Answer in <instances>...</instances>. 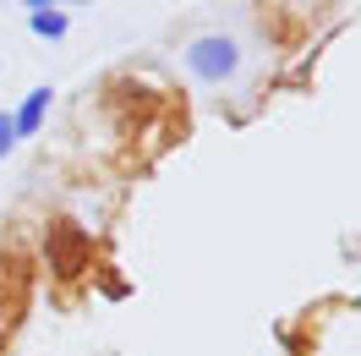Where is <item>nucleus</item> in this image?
Returning a JSON list of instances; mask_svg holds the SVG:
<instances>
[{
    "label": "nucleus",
    "instance_id": "obj_1",
    "mask_svg": "<svg viewBox=\"0 0 361 356\" xmlns=\"http://www.w3.org/2000/svg\"><path fill=\"white\" fill-rule=\"evenodd\" d=\"M186 66H192V77H203V83H225L241 66V44L230 33H203V39L186 44Z\"/></svg>",
    "mask_w": 361,
    "mask_h": 356
},
{
    "label": "nucleus",
    "instance_id": "obj_2",
    "mask_svg": "<svg viewBox=\"0 0 361 356\" xmlns=\"http://www.w3.org/2000/svg\"><path fill=\"white\" fill-rule=\"evenodd\" d=\"M44 252H49V268H55L61 280H77V274L88 268L93 242H88V230H82L77 220H55L44 230Z\"/></svg>",
    "mask_w": 361,
    "mask_h": 356
},
{
    "label": "nucleus",
    "instance_id": "obj_3",
    "mask_svg": "<svg viewBox=\"0 0 361 356\" xmlns=\"http://www.w3.org/2000/svg\"><path fill=\"white\" fill-rule=\"evenodd\" d=\"M49 99H55V88L49 83H39V88H27V99L11 110V126H17V137H33L39 126H44V115H49Z\"/></svg>",
    "mask_w": 361,
    "mask_h": 356
},
{
    "label": "nucleus",
    "instance_id": "obj_4",
    "mask_svg": "<svg viewBox=\"0 0 361 356\" xmlns=\"http://www.w3.org/2000/svg\"><path fill=\"white\" fill-rule=\"evenodd\" d=\"M27 28H33V33H39V39H66V11H61V6H49V11H27Z\"/></svg>",
    "mask_w": 361,
    "mask_h": 356
},
{
    "label": "nucleus",
    "instance_id": "obj_5",
    "mask_svg": "<svg viewBox=\"0 0 361 356\" xmlns=\"http://www.w3.org/2000/svg\"><path fill=\"white\" fill-rule=\"evenodd\" d=\"M11 148H17V126H11V115L0 110V159L11 154Z\"/></svg>",
    "mask_w": 361,
    "mask_h": 356
},
{
    "label": "nucleus",
    "instance_id": "obj_6",
    "mask_svg": "<svg viewBox=\"0 0 361 356\" xmlns=\"http://www.w3.org/2000/svg\"><path fill=\"white\" fill-rule=\"evenodd\" d=\"M23 6H33V11H49V6H61V0H23Z\"/></svg>",
    "mask_w": 361,
    "mask_h": 356
}]
</instances>
